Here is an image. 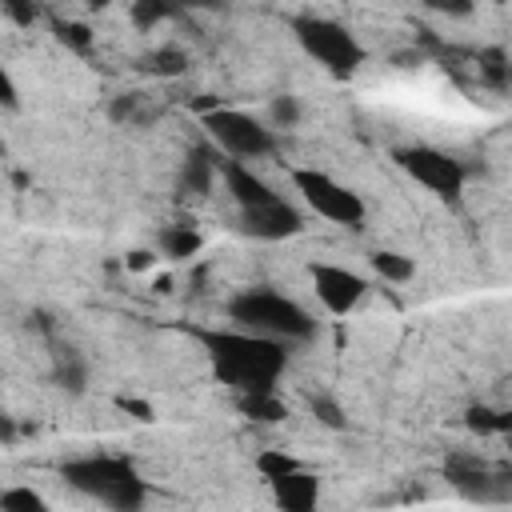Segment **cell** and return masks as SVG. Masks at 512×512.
<instances>
[{"instance_id": "1", "label": "cell", "mask_w": 512, "mask_h": 512, "mask_svg": "<svg viewBox=\"0 0 512 512\" xmlns=\"http://www.w3.org/2000/svg\"><path fill=\"white\" fill-rule=\"evenodd\" d=\"M212 364V376L236 392H276L288 368V344L248 328H196L192 332Z\"/></svg>"}, {"instance_id": "2", "label": "cell", "mask_w": 512, "mask_h": 512, "mask_svg": "<svg viewBox=\"0 0 512 512\" xmlns=\"http://www.w3.org/2000/svg\"><path fill=\"white\" fill-rule=\"evenodd\" d=\"M60 476L76 492H84L116 512H136L148 500V484L124 456H80V460H68L60 468Z\"/></svg>"}, {"instance_id": "3", "label": "cell", "mask_w": 512, "mask_h": 512, "mask_svg": "<svg viewBox=\"0 0 512 512\" xmlns=\"http://www.w3.org/2000/svg\"><path fill=\"white\" fill-rule=\"evenodd\" d=\"M228 316H232V324L272 336V340H284V344L316 336V320L308 316V308H300L296 300H288L272 288H248V292L232 296Z\"/></svg>"}, {"instance_id": "4", "label": "cell", "mask_w": 512, "mask_h": 512, "mask_svg": "<svg viewBox=\"0 0 512 512\" xmlns=\"http://www.w3.org/2000/svg\"><path fill=\"white\" fill-rule=\"evenodd\" d=\"M292 32H296V44L320 64L328 68L332 76H352L360 72L364 64V48L360 40L340 24V20H328V16H296L292 20Z\"/></svg>"}, {"instance_id": "5", "label": "cell", "mask_w": 512, "mask_h": 512, "mask_svg": "<svg viewBox=\"0 0 512 512\" xmlns=\"http://www.w3.org/2000/svg\"><path fill=\"white\" fill-rule=\"evenodd\" d=\"M288 180H292V188L300 192V200H304L312 212H320L324 220L344 224V228H360V224H364V212H368V208H364L360 192H352V188L340 184L336 176H328V172H320V168H292Z\"/></svg>"}, {"instance_id": "6", "label": "cell", "mask_w": 512, "mask_h": 512, "mask_svg": "<svg viewBox=\"0 0 512 512\" xmlns=\"http://www.w3.org/2000/svg\"><path fill=\"white\" fill-rule=\"evenodd\" d=\"M200 124H204V132H208L228 156H236V160H260V156H268V152L276 148L272 128H264L256 116H248V112H240V108H208V112L200 116Z\"/></svg>"}, {"instance_id": "7", "label": "cell", "mask_w": 512, "mask_h": 512, "mask_svg": "<svg viewBox=\"0 0 512 512\" xmlns=\"http://www.w3.org/2000/svg\"><path fill=\"white\" fill-rule=\"evenodd\" d=\"M396 164H400L420 188H428V192L440 196V200H456V196L464 192V180H468L464 164H460L456 156L432 148V144H408V148H396Z\"/></svg>"}, {"instance_id": "8", "label": "cell", "mask_w": 512, "mask_h": 512, "mask_svg": "<svg viewBox=\"0 0 512 512\" xmlns=\"http://www.w3.org/2000/svg\"><path fill=\"white\" fill-rule=\"evenodd\" d=\"M308 276H312V288H316L320 304L332 316H348L364 300V292H368V280L360 272L344 268V264H312Z\"/></svg>"}, {"instance_id": "9", "label": "cell", "mask_w": 512, "mask_h": 512, "mask_svg": "<svg viewBox=\"0 0 512 512\" xmlns=\"http://www.w3.org/2000/svg\"><path fill=\"white\" fill-rule=\"evenodd\" d=\"M444 476H448L468 500H504V496H508V484H512V472H492L480 456H468V452L448 456Z\"/></svg>"}, {"instance_id": "10", "label": "cell", "mask_w": 512, "mask_h": 512, "mask_svg": "<svg viewBox=\"0 0 512 512\" xmlns=\"http://www.w3.org/2000/svg\"><path fill=\"white\" fill-rule=\"evenodd\" d=\"M240 220H244V232L256 236V240H288L304 228V216L284 196L264 200L256 208H240Z\"/></svg>"}, {"instance_id": "11", "label": "cell", "mask_w": 512, "mask_h": 512, "mask_svg": "<svg viewBox=\"0 0 512 512\" xmlns=\"http://www.w3.org/2000/svg\"><path fill=\"white\" fill-rule=\"evenodd\" d=\"M220 172H224V184H228V192H232V200H236L240 208H256V204L280 196V192H272L268 180H260V176H256L248 164H240V160H224Z\"/></svg>"}, {"instance_id": "12", "label": "cell", "mask_w": 512, "mask_h": 512, "mask_svg": "<svg viewBox=\"0 0 512 512\" xmlns=\"http://www.w3.org/2000/svg\"><path fill=\"white\" fill-rule=\"evenodd\" d=\"M272 500H276L280 508H288V512H312L316 500H320V476L296 468V472L272 480Z\"/></svg>"}, {"instance_id": "13", "label": "cell", "mask_w": 512, "mask_h": 512, "mask_svg": "<svg viewBox=\"0 0 512 512\" xmlns=\"http://www.w3.org/2000/svg\"><path fill=\"white\" fill-rule=\"evenodd\" d=\"M212 172H216V164H212L204 152H192V156L184 160V172H180V188H184V192H196V196H204V192H208V184H212Z\"/></svg>"}, {"instance_id": "14", "label": "cell", "mask_w": 512, "mask_h": 512, "mask_svg": "<svg viewBox=\"0 0 512 512\" xmlns=\"http://www.w3.org/2000/svg\"><path fill=\"white\" fill-rule=\"evenodd\" d=\"M240 412L252 416V420H284V404L276 400V392H240Z\"/></svg>"}, {"instance_id": "15", "label": "cell", "mask_w": 512, "mask_h": 512, "mask_svg": "<svg viewBox=\"0 0 512 512\" xmlns=\"http://www.w3.org/2000/svg\"><path fill=\"white\" fill-rule=\"evenodd\" d=\"M160 248H164V256H172V260H188V256L200 252V236H196L192 228H168V232L160 236Z\"/></svg>"}, {"instance_id": "16", "label": "cell", "mask_w": 512, "mask_h": 512, "mask_svg": "<svg viewBox=\"0 0 512 512\" xmlns=\"http://www.w3.org/2000/svg\"><path fill=\"white\" fill-rule=\"evenodd\" d=\"M132 24L136 28H156L160 20H168L176 12V0H132Z\"/></svg>"}, {"instance_id": "17", "label": "cell", "mask_w": 512, "mask_h": 512, "mask_svg": "<svg viewBox=\"0 0 512 512\" xmlns=\"http://www.w3.org/2000/svg\"><path fill=\"white\" fill-rule=\"evenodd\" d=\"M296 468H300V460L288 456V452H276V448H268V452L256 456V472H260L264 480H280V476H288V472H296Z\"/></svg>"}, {"instance_id": "18", "label": "cell", "mask_w": 512, "mask_h": 512, "mask_svg": "<svg viewBox=\"0 0 512 512\" xmlns=\"http://www.w3.org/2000/svg\"><path fill=\"white\" fill-rule=\"evenodd\" d=\"M52 32H56V40H60L64 48H72V52H88V48H92V32H88V24H80V20H56Z\"/></svg>"}, {"instance_id": "19", "label": "cell", "mask_w": 512, "mask_h": 512, "mask_svg": "<svg viewBox=\"0 0 512 512\" xmlns=\"http://www.w3.org/2000/svg\"><path fill=\"white\" fill-rule=\"evenodd\" d=\"M372 268H376L384 280H396V284L416 272V264H412L408 256H400V252H376V256H372Z\"/></svg>"}, {"instance_id": "20", "label": "cell", "mask_w": 512, "mask_h": 512, "mask_svg": "<svg viewBox=\"0 0 512 512\" xmlns=\"http://www.w3.org/2000/svg\"><path fill=\"white\" fill-rule=\"evenodd\" d=\"M144 64H148L152 76H180V72L188 68V56H184L180 48H160V52H152Z\"/></svg>"}, {"instance_id": "21", "label": "cell", "mask_w": 512, "mask_h": 512, "mask_svg": "<svg viewBox=\"0 0 512 512\" xmlns=\"http://www.w3.org/2000/svg\"><path fill=\"white\" fill-rule=\"evenodd\" d=\"M0 508L4 512H44V496H36L32 488H4L0 492Z\"/></svg>"}, {"instance_id": "22", "label": "cell", "mask_w": 512, "mask_h": 512, "mask_svg": "<svg viewBox=\"0 0 512 512\" xmlns=\"http://www.w3.org/2000/svg\"><path fill=\"white\" fill-rule=\"evenodd\" d=\"M56 380H60V388H68V392H80V388H84V360H80L76 352H64L60 364H56Z\"/></svg>"}, {"instance_id": "23", "label": "cell", "mask_w": 512, "mask_h": 512, "mask_svg": "<svg viewBox=\"0 0 512 512\" xmlns=\"http://www.w3.org/2000/svg\"><path fill=\"white\" fill-rule=\"evenodd\" d=\"M464 424L472 428V432H480V436H500V412H492V408H484V404H476V408H468V416H464Z\"/></svg>"}, {"instance_id": "24", "label": "cell", "mask_w": 512, "mask_h": 512, "mask_svg": "<svg viewBox=\"0 0 512 512\" xmlns=\"http://www.w3.org/2000/svg\"><path fill=\"white\" fill-rule=\"evenodd\" d=\"M312 416H316L320 424H328V428H344V412L336 408L332 396H316V400H312Z\"/></svg>"}, {"instance_id": "25", "label": "cell", "mask_w": 512, "mask_h": 512, "mask_svg": "<svg viewBox=\"0 0 512 512\" xmlns=\"http://www.w3.org/2000/svg\"><path fill=\"white\" fill-rule=\"evenodd\" d=\"M0 8H4V16H8L12 24H20V28H28V24L36 20V4H32V0H0Z\"/></svg>"}, {"instance_id": "26", "label": "cell", "mask_w": 512, "mask_h": 512, "mask_svg": "<svg viewBox=\"0 0 512 512\" xmlns=\"http://www.w3.org/2000/svg\"><path fill=\"white\" fill-rule=\"evenodd\" d=\"M272 120L292 128V124L300 120V104H296V96H276V100H272Z\"/></svg>"}, {"instance_id": "27", "label": "cell", "mask_w": 512, "mask_h": 512, "mask_svg": "<svg viewBox=\"0 0 512 512\" xmlns=\"http://www.w3.org/2000/svg\"><path fill=\"white\" fill-rule=\"evenodd\" d=\"M420 4L440 16H472V8H476V0H420Z\"/></svg>"}, {"instance_id": "28", "label": "cell", "mask_w": 512, "mask_h": 512, "mask_svg": "<svg viewBox=\"0 0 512 512\" xmlns=\"http://www.w3.org/2000/svg\"><path fill=\"white\" fill-rule=\"evenodd\" d=\"M484 72H488L500 88H508V84H512V72L504 68V56H500V52H484Z\"/></svg>"}, {"instance_id": "29", "label": "cell", "mask_w": 512, "mask_h": 512, "mask_svg": "<svg viewBox=\"0 0 512 512\" xmlns=\"http://www.w3.org/2000/svg\"><path fill=\"white\" fill-rule=\"evenodd\" d=\"M116 404H120L124 412H132L136 420H152V404H144V400H132V396H120Z\"/></svg>"}, {"instance_id": "30", "label": "cell", "mask_w": 512, "mask_h": 512, "mask_svg": "<svg viewBox=\"0 0 512 512\" xmlns=\"http://www.w3.org/2000/svg\"><path fill=\"white\" fill-rule=\"evenodd\" d=\"M0 88H4V108H16V84H12V76H8V72L0 76Z\"/></svg>"}, {"instance_id": "31", "label": "cell", "mask_w": 512, "mask_h": 512, "mask_svg": "<svg viewBox=\"0 0 512 512\" xmlns=\"http://www.w3.org/2000/svg\"><path fill=\"white\" fill-rule=\"evenodd\" d=\"M500 424H504V428H500V436H512V408H508V412H500Z\"/></svg>"}, {"instance_id": "32", "label": "cell", "mask_w": 512, "mask_h": 512, "mask_svg": "<svg viewBox=\"0 0 512 512\" xmlns=\"http://www.w3.org/2000/svg\"><path fill=\"white\" fill-rule=\"evenodd\" d=\"M128 264H132V268H148V252H132Z\"/></svg>"}]
</instances>
